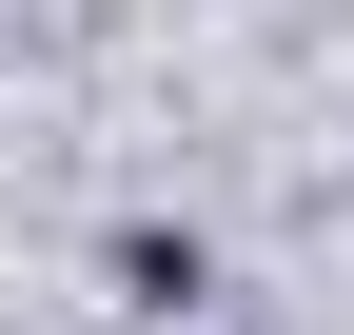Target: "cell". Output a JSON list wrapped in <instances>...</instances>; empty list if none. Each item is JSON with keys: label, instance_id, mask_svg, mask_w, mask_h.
<instances>
[]
</instances>
